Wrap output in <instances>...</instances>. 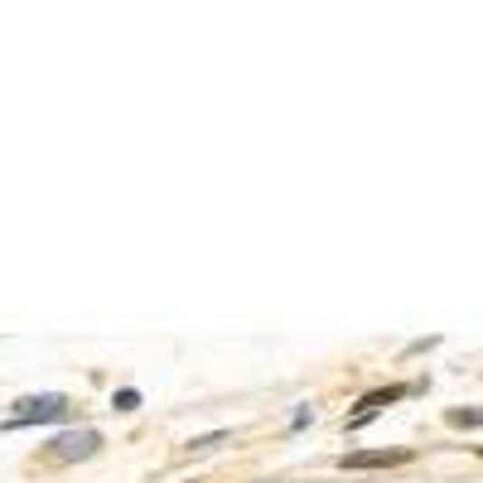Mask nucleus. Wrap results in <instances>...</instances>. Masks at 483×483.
Instances as JSON below:
<instances>
[{"instance_id": "obj_1", "label": "nucleus", "mask_w": 483, "mask_h": 483, "mask_svg": "<svg viewBox=\"0 0 483 483\" xmlns=\"http://www.w3.org/2000/svg\"><path fill=\"white\" fill-rule=\"evenodd\" d=\"M68 411H73V402L59 392H44V396H20L15 411H10L5 431H24V425H44V421H63Z\"/></svg>"}, {"instance_id": "obj_2", "label": "nucleus", "mask_w": 483, "mask_h": 483, "mask_svg": "<svg viewBox=\"0 0 483 483\" xmlns=\"http://www.w3.org/2000/svg\"><path fill=\"white\" fill-rule=\"evenodd\" d=\"M53 459H92L97 450H102V435L97 431H63V435H53Z\"/></svg>"}, {"instance_id": "obj_3", "label": "nucleus", "mask_w": 483, "mask_h": 483, "mask_svg": "<svg viewBox=\"0 0 483 483\" xmlns=\"http://www.w3.org/2000/svg\"><path fill=\"white\" fill-rule=\"evenodd\" d=\"M411 387H382V392H367L363 396V402H358V416H353L348 425H353V431H358V425H367V421H373L377 416V411L382 406H392V402H402V396H406Z\"/></svg>"}, {"instance_id": "obj_4", "label": "nucleus", "mask_w": 483, "mask_h": 483, "mask_svg": "<svg viewBox=\"0 0 483 483\" xmlns=\"http://www.w3.org/2000/svg\"><path fill=\"white\" fill-rule=\"evenodd\" d=\"M411 450H367V454H344V469H392V464H406Z\"/></svg>"}, {"instance_id": "obj_5", "label": "nucleus", "mask_w": 483, "mask_h": 483, "mask_svg": "<svg viewBox=\"0 0 483 483\" xmlns=\"http://www.w3.org/2000/svg\"><path fill=\"white\" fill-rule=\"evenodd\" d=\"M227 431H213V435H198V440H189V454H208V450H218V445H227Z\"/></svg>"}, {"instance_id": "obj_6", "label": "nucleus", "mask_w": 483, "mask_h": 483, "mask_svg": "<svg viewBox=\"0 0 483 483\" xmlns=\"http://www.w3.org/2000/svg\"><path fill=\"white\" fill-rule=\"evenodd\" d=\"M111 406H117V411H136V406H140V392H136V387H126V392L111 396Z\"/></svg>"}, {"instance_id": "obj_7", "label": "nucleus", "mask_w": 483, "mask_h": 483, "mask_svg": "<svg viewBox=\"0 0 483 483\" xmlns=\"http://www.w3.org/2000/svg\"><path fill=\"white\" fill-rule=\"evenodd\" d=\"M450 425H469L474 431V425H483V411H450Z\"/></svg>"}, {"instance_id": "obj_8", "label": "nucleus", "mask_w": 483, "mask_h": 483, "mask_svg": "<svg viewBox=\"0 0 483 483\" xmlns=\"http://www.w3.org/2000/svg\"><path fill=\"white\" fill-rule=\"evenodd\" d=\"M309 421H315V411H309V406H300V411H295V421H290V425H295V431H300V425H309Z\"/></svg>"}]
</instances>
